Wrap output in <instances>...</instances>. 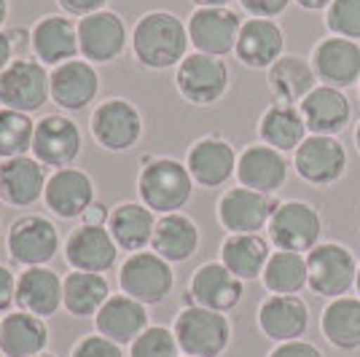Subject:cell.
<instances>
[{"label":"cell","instance_id":"6da1fadb","mask_svg":"<svg viewBox=\"0 0 360 357\" xmlns=\"http://www.w3.org/2000/svg\"><path fill=\"white\" fill-rule=\"evenodd\" d=\"M188 27L172 11H148L137 19L132 30L135 60L148 70H167L186 60Z\"/></svg>","mask_w":360,"mask_h":357},{"label":"cell","instance_id":"7a4b0ae2","mask_svg":"<svg viewBox=\"0 0 360 357\" xmlns=\"http://www.w3.org/2000/svg\"><path fill=\"white\" fill-rule=\"evenodd\" d=\"M137 194L143 199V205L153 209L156 215L180 212L191 202L194 178L188 167L180 164L178 159H167V156L148 159L137 178Z\"/></svg>","mask_w":360,"mask_h":357},{"label":"cell","instance_id":"3957f363","mask_svg":"<svg viewBox=\"0 0 360 357\" xmlns=\"http://www.w3.org/2000/svg\"><path fill=\"white\" fill-rule=\"evenodd\" d=\"M172 333L178 346L188 357H221L231 344V323L224 312L188 304L175 317Z\"/></svg>","mask_w":360,"mask_h":357},{"label":"cell","instance_id":"277c9868","mask_svg":"<svg viewBox=\"0 0 360 357\" xmlns=\"http://www.w3.org/2000/svg\"><path fill=\"white\" fill-rule=\"evenodd\" d=\"M309 268V287L320 298H342L347 296L358 280V261L349 247L339 242H320L307 253Z\"/></svg>","mask_w":360,"mask_h":357},{"label":"cell","instance_id":"5b68a950","mask_svg":"<svg viewBox=\"0 0 360 357\" xmlns=\"http://www.w3.org/2000/svg\"><path fill=\"white\" fill-rule=\"evenodd\" d=\"M266 228H269V242L277 250L307 255L312 247L320 245L323 218H320L315 205L301 202V199H290V202L277 205Z\"/></svg>","mask_w":360,"mask_h":357},{"label":"cell","instance_id":"8992f818","mask_svg":"<svg viewBox=\"0 0 360 357\" xmlns=\"http://www.w3.org/2000/svg\"><path fill=\"white\" fill-rule=\"evenodd\" d=\"M119 285L124 290V296L135 298L146 306L162 304L172 287H175V271L169 266V261H165L162 255L150 253H132L119 271Z\"/></svg>","mask_w":360,"mask_h":357},{"label":"cell","instance_id":"52a82bcc","mask_svg":"<svg viewBox=\"0 0 360 357\" xmlns=\"http://www.w3.org/2000/svg\"><path fill=\"white\" fill-rule=\"evenodd\" d=\"M51 97V75L38 60H14L0 73V105L19 113H35Z\"/></svg>","mask_w":360,"mask_h":357},{"label":"cell","instance_id":"ba28073f","mask_svg":"<svg viewBox=\"0 0 360 357\" xmlns=\"http://www.w3.org/2000/svg\"><path fill=\"white\" fill-rule=\"evenodd\" d=\"M349 156L347 148L339 143V137L328 134H309L293 153V169L304 183L328 188L345 178Z\"/></svg>","mask_w":360,"mask_h":357},{"label":"cell","instance_id":"9c48e42d","mask_svg":"<svg viewBox=\"0 0 360 357\" xmlns=\"http://www.w3.org/2000/svg\"><path fill=\"white\" fill-rule=\"evenodd\" d=\"M175 86L186 103L207 108L224 100V94L229 91V67L221 57L194 51L178 65Z\"/></svg>","mask_w":360,"mask_h":357},{"label":"cell","instance_id":"30bf717a","mask_svg":"<svg viewBox=\"0 0 360 357\" xmlns=\"http://www.w3.org/2000/svg\"><path fill=\"white\" fill-rule=\"evenodd\" d=\"M89 129L100 148L124 153V150L135 148L137 140L143 137V116L129 100L110 97L94 108Z\"/></svg>","mask_w":360,"mask_h":357},{"label":"cell","instance_id":"8fae6325","mask_svg":"<svg viewBox=\"0 0 360 357\" xmlns=\"http://www.w3.org/2000/svg\"><path fill=\"white\" fill-rule=\"evenodd\" d=\"M6 245L11 258L25 268L46 266L60 247V231L44 215H22L8 228Z\"/></svg>","mask_w":360,"mask_h":357},{"label":"cell","instance_id":"7c38bea8","mask_svg":"<svg viewBox=\"0 0 360 357\" xmlns=\"http://www.w3.org/2000/svg\"><path fill=\"white\" fill-rule=\"evenodd\" d=\"M280 202L271 196L258 194L253 188H229L218 199V223L229 234H258L266 228Z\"/></svg>","mask_w":360,"mask_h":357},{"label":"cell","instance_id":"4fadbf2b","mask_svg":"<svg viewBox=\"0 0 360 357\" xmlns=\"http://www.w3.org/2000/svg\"><path fill=\"white\" fill-rule=\"evenodd\" d=\"M242 296H245V283L240 277H234L221 261H210V264H202L191 274L186 298L188 304L226 314L240 306Z\"/></svg>","mask_w":360,"mask_h":357},{"label":"cell","instance_id":"5bb4252c","mask_svg":"<svg viewBox=\"0 0 360 357\" xmlns=\"http://www.w3.org/2000/svg\"><path fill=\"white\" fill-rule=\"evenodd\" d=\"M242 19L231 8H196L188 19V41L199 54L226 57L237 48Z\"/></svg>","mask_w":360,"mask_h":357},{"label":"cell","instance_id":"9a60e30c","mask_svg":"<svg viewBox=\"0 0 360 357\" xmlns=\"http://www.w3.org/2000/svg\"><path fill=\"white\" fill-rule=\"evenodd\" d=\"M119 245L110 237L108 226L81 223L65 242V261L73 271L105 274L116 266Z\"/></svg>","mask_w":360,"mask_h":357},{"label":"cell","instance_id":"2e32d148","mask_svg":"<svg viewBox=\"0 0 360 357\" xmlns=\"http://www.w3.org/2000/svg\"><path fill=\"white\" fill-rule=\"evenodd\" d=\"M312 67L326 86L349 89L360 84V44L328 35L312 48Z\"/></svg>","mask_w":360,"mask_h":357},{"label":"cell","instance_id":"e0dca14e","mask_svg":"<svg viewBox=\"0 0 360 357\" xmlns=\"http://www.w3.org/2000/svg\"><path fill=\"white\" fill-rule=\"evenodd\" d=\"M237 150L224 137H202L188 148L186 167L196 186L221 188L237 175Z\"/></svg>","mask_w":360,"mask_h":357},{"label":"cell","instance_id":"ac0fdd59","mask_svg":"<svg viewBox=\"0 0 360 357\" xmlns=\"http://www.w3.org/2000/svg\"><path fill=\"white\" fill-rule=\"evenodd\" d=\"M81 153V129L68 116H46L35 124L32 156L44 167L65 169Z\"/></svg>","mask_w":360,"mask_h":357},{"label":"cell","instance_id":"d6986e66","mask_svg":"<svg viewBox=\"0 0 360 357\" xmlns=\"http://www.w3.org/2000/svg\"><path fill=\"white\" fill-rule=\"evenodd\" d=\"M288 164L285 153L274 150L271 145H248L237 159V180L242 188H253L258 194H277L288 183Z\"/></svg>","mask_w":360,"mask_h":357},{"label":"cell","instance_id":"ffe728a7","mask_svg":"<svg viewBox=\"0 0 360 357\" xmlns=\"http://www.w3.org/2000/svg\"><path fill=\"white\" fill-rule=\"evenodd\" d=\"M127 46V25L116 11H97L78 22V48L86 62L116 60Z\"/></svg>","mask_w":360,"mask_h":357},{"label":"cell","instance_id":"44dd1931","mask_svg":"<svg viewBox=\"0 0 360 357\" xmlns=\"http://www.w3.org/2000/svg\"><path fill=\"white\" fill-rule=\"evenodd\" d=\"M299 110L309 134L339 137L352 121V103L347 100V94L336 86H326V84L309 91L301 100Z\"/></svg>","mask_w":360,"mask_h":357},{"label":"cell","instance_id":"7402d4cb","mask_svg":"<svg viewBox=\"0 0 360 357\" xmlns=\"http://www.w3.org/2000/svg\"><path fill=\"white\" fill-rule=\"evenodd\" d=\"M285 51V32L274 19H248L242 22L237 38V60L253 70H269Z\"/></svg>","mask_w":360,"mask_h":357},{"label":"cell","instance_id":"603a6c76","mask_svg":"<svg viewBox=\"0 0 360 357\" xmlns=\"http://www.w3.org/2000/svg\"><path fill=\"white\" fill-rule=\"evenodd\" d=\"M44 199L46 207L57 218H65V221L84 218V212L94 205V183L86 172L75 167H65L46 180Z\"/></svg>","mask_w":360,"mask_h":357},{"label":"cell","instance_id":"cb8c5ba5","mask_svg":"<svg viewBox=\"0 0 360 357\" xmlns=\"http://www.w3.org/2000/svg\"><path fill=\"white\" fill-rule=\"evenodd\" d=\"M100 91V75L86 60L62 62L51 70V100L62 110L78 113L94 103Z\"/></svg>","mask_w":360,"mask_h":357},{"label":"cell","instance_id":"d4e9b609","mask_svg":"<svg viewBox=\"0 0 360 357\" xmlns=\"http://www.w3.org/2000/svg\"><path fill=\"white\" fill-rule=\"evenodd\" d=\"M258 327L277 344L296 342L309 330V306L299 296H269L258 306Z\"/></svg>","mask_w":360,"mask_h":357},{"label":"cell","instance_id":"484cf974","mask_svg":"<svg viewBox=\"0 0 360 357\" xmlns=\"http://www.w3.org/2000/svg\"><path fill=\"white\" fill-rule=\"evenodd\" d=\"M46 169L35 156L0 162V199L11 207H30L46 191Z\"/></svg>","mask_w":360,"mask_h":357},{"label":"cell","instance_id":"4316f807","mask_svg":"<svg viewBox=\"0 0 360 357\" xmlns=\"http://www.w3.org/2000/svg\"><path fill=\"white\" fill-rule=\"evenodd\" d=\"M97 333L116 344H132L148 327V306L129 296H110L94 317Z\"/></svg>","mask_w":360,"mask_h":357},{"label":"cell","instance_id":"83f0119b","mask_svg":"<svg viewBox=\"0 0 360 357\" xmlns=\"http://www.w3.org/2000/svg\"><path fill=\"white\" fill-rule=\"evenodd\" d=\"M35 60L44 65H62L81 54L78 48V25L68 16H44L30 32Z\"/></svg>","mask_w":360,"mask_h":357},{"label":"cell","instance_id":"f1b7e54d","mask_svg":"<svg viewBox=\"0 0 360 357\" xmlns=\"http://www.w3.org/2000/svg\"><path fill=\"white\" fill-rule=\"evenodd\" d=\"M16 306L35 317H51L62 306V280L46 266H30L16 277Z\"/></svg>","mask_w":360,"mask_h":357},{"label":"cell","instance_id":"f546056e","mask_svg":"<svg viewBox=\"0 0 360 357\" xmlns=\"http://www.w3.org/2000/svg\"><path fill=\"white\" fill-rule=\"evenodd\" d=\"M49 344V327L44 317L30 312H8L0 323V355L3 357H35L44 355Z\"/></svg>","mask_w":360,"mask_h":357},{"label":"cell","instance_id":"4dcf8cb0","mask_svg":"<svg viewBox=\"0 0 360 357\" xmlns=\"http://www.w3.org/2000/svg\"><path fill=\"white\" fill-rule=\"evenodd\" d=\"M258 137L264 145H271L280 153H296V148L309 137V129L304 124L299 105H269L258 121Z\"/></svg>","mask_w":360,"mask_h":357},{"label":"cell","instance_id":"1f68e13d","mask_svg":"<svg viewBox=\"0 0 360 357\" xmlns=\"http://www.w3.org/2000/svg\"><path fill=\"white\" fill-rule=\"evenodd\" d=\"M269 89L277 97V103L288 105H301V100L309 94L312 89H317L320 78H317L312 60L299 57V54H283L280 60L269 67Z\"/></svg>","mask_w":360,"mask_h":357},{"label":"cell","instance_id":"d6a6232c","mask_svg":"<svg viewBox=\"0 0 360 357\" xmlns=\"http://www.w3.org/2000/svg\"><path fill=\"white\" fill-rule=\"evenodd\" d=\"M150 250L169 264H183L199 250V228L183 212L162 215V218H156Z\"/></svg>","mask_w":360,"mask_h":357},{"label":"cell","instance_id":"836d02e7","mask_svg":"<svg viewBox=\"0 0 360 357\" xmlns=\"http://www.w3.org/2000/svg\"><path fill=\"white\" fill-rule=\"evenodd\" d=\"M269 258V239L261 234H229L221 245V264L242 283L261 280Z\"/></svg>","mask_w":360,"mask_h":357},{"label":"cell","instance_id":"e575fe53","mask_svg":"<svg viewBox=\"0 0 360 357\" xmlns=\"http://www.w3.org/2000/svg\"><path fill=\"white\" fill-rule=\"evenodd\" d=\"M153 228H156V212L146 205L124 202L116 209H110L108 231L124 253H143L153 239Z\"/></svg>","mask_w":360,"mask_h":357},{"label":"cell","instance_id":"d590c367","mask_svg":"<svg viewBox=\"0 0 360 357\" xmlns=\"http://www.w3.org/2000/svg\"><path fill=\"white\" fill-rule=\"evenodd\" d=\"M320 330L326 342L342 352L360 349V298L342 296L328 301L320 317Z\"/></svg>","mask_w":360,"mask_h":357},{"label":"cell","instance_id":"8d00e7d4","mask_svg":"<svg viewBox=\"0 0 360 357\" xmlns=\"http://www.w3.org/2000/svg\"><path fill=\"white\" fill-rule=\"evenodd\" d=\"M110 298V285L103 274L89 271H70L62 280V306L73 317H97Z\"/></svg>","mask_w":360,"mask_h":357},{"label":"cell","instance_id":"74e56055","mask_svg":"<svg viewBox=\"0 0 360 357\" xmlns=\"http://www.w3.org/2000/svg\"><path fill=\"white\" fill-rule=\"evenodd\" d=\"M261 283L271 296H299L309 285V268H307V255L277 250L271 253L269 264L261 274Z\"/></svg>","mask_w":360,"mask_h":357},{"label":"cell","instance_id":"f35d334b","mask_svg":"<svg viewBox=\"0 0 360 357\" xmlns=\"http://www.w3.org/2000/svg\"><path fill=\"white\" fill-rule=\"evenodd\" d=\"M32 134L35 121L27 113L0 108V159L27 156V150H32Z\"/></svg>","mask_w":360,"mask_h":357},{"label":"cell","instance_id":"ab89813d","mask_svg":"<svg viewBox=\"0 0 360 357\" xmlns=\"http://www.w3.org/2000/svg\"><path fill=\"white\" fill-rule=\"evenodd\" d=\"M175 333L165 325H148L129 344V357H180Z\"/></svg>","mask_w":360,"mask_h":357},{"label":"cell","instance_id":"60d3db41","mask_svg":"<svg viewBox=\"0 0 360 357\" xmlns=\"http://www.w3.org/2000/svg\"><path fill=\"white\" fill-rule=\"evenodd\" d=\"M326 27L336 38L360 44V0H333L326 8Z\"/></svg>","mask_w":360,"mask_h":357},{"label":"cell","instance_id":"b9f144b4","mask_svg":"<svg viewBox=\"0 0 360 357\" xmlns=\"http://www.w3.org/2000/svg\"><path fill=\"white\" fill-rule=\"evenodd\" d=\"M73 357H124L121 355V344L110 342L105 336H84L81 342L73 346Z\"/></svg>","mask_w":360,"mask_h":357},{"label":"cell","instance_id":"7bdbcfd3","mask_svg":"<svg viewBox=\"0 0 360 357\" xmlns=\"http://www.w3.org/2000/svg\"><path fill=\"white\" fill-rule=\"evenodd\" d=\"M240 6L253 19H274V16L285 14L290 0H240Z\"/></svg>","mask_w":360,"mask_h":357},{"label":"cell","instance_id":"ee69618b","mask_svg":"<svg viewBox=\"0 0 360 357\" xmlns=\"http://www.w3.org/2000/svg\"><path fill=\"white\" fill-rule=\"evenodd\" d=\"M269 357H326V355L317 349L315 344L296 339V342L277 344V346H274V349L269 352Z\"/></svg>","mask_w":360,"mask_h":357},{"label":"cell","instance_id":"f6af8a7d","mask_svg":"<svg viewBox=\"0 0 360 357\" xmlns=\"http://www.w3.org/2000/svg\"><path fill=\"white\" fill-rule=\"evenodd\" d=\"M11 304H16V277L11 268L0 264V314L8 312Z\"/></svg>","mask_w":360,"mask_h":357},{"label":"cell","instance_id":"bcb514c9","mask_svg":"<svg viewBox=\"0 0 360 357\" xmlns=\"http://www.w3.org/2000/svg\"><path fill=\"white\" fill-rule=\"evenodd\" d=\"M62 6V11H68V14L73 16H89V14H97V11H103V6H105L108 0H57Z\"/></svg>","mask_w":360,"mask_h":357},{"label":"cell","instance_id":"7dc6e473","mask_svg":"<svg viewBox=\"0 0 360 357\" xmlns=\"http://www.w3.org/2000/svg\"><path fill=\"white\" fill-rule=\"evenodd\" d=\"M108 218H110V209L105 207V205H100V202H94L86 212H84V223L86 226H108Z\"/></svg>","mask_w":360,"mask_h":357},{"label":"cell","instance_id":"c3c4849f","mask_svg":"<svg viewBox=\"0 0 360 357\" xmlns=\"http://www.w3.org/2000/svg\"><path fill=\"white\" fill-rule=\"evenodd\" d=\"M14 62V46H11V38L8 32L0 30V73Z\"/></svg>","mask_w":360,"mask_h":357},{"label":"cell","instance_id":"681fc988","mask_svg":"<svg viewBox=\"0 0 360 357\" xmlns=\"http://www.w3.org/2000/svg\"><path fill=\"white\" fill-rule=\"evenodd\" d=\"M293 3L304 11H326L333 0H293Z\"/></svg>","mask_w":360,"mask_h":357},{"label":"cell","instance_id":"f907efd6","mask_svg":"<svg viewBox=\"0 0 360 357\" xmlns=\"http://www.w3.org/2000/svg\"><path fill=\"white\" fill-rule=\"evenodd\" d=\"M196 3V8H229L231 0H191Z\"/></svg>","mask_w":360,"mask_h":357},{"label":"cell","instance_id":"816d5d0a","mask_svg":"<svg viewBox=\"0 0 360 357\" xmlns=\"http://www.w3.org/2000/svg\"><path fill=\"white\" fill-rule=\"evenodd\" d=\"M8 38H11V46H14V48H19V46L27 44L25 38H30V32H25V30H19V27H16V30H8Z\"/></svg>","mask_w":360,"mask_h":357},{"label":"cell","instance_id":"f5cc1de1","mask_svg":"<svg viewBox=\"0 0 360 357\" xmlns=\"http://www.w3.org/2000/svg\"><path fill=\"white\" fill-rule=\"evenodd\" d=\"M8 19V0H0V25Z\"/></svg>","mask_w":360,"mask_h":357},{"label":"cell","instance_id":"db71d44e","mask_svg":"<svg viewBox=\"0 0 360 357\" xmlns=\"http://www.w3.org/2000/svg\"><path fill=\"white\" fill-rule=\"evenodd\" d=\"M355 145H358V153H360V121L358 126H355Z\"/></svg>","mask_w":360,"mask_h":357},{"label":"cell","instance_id":"11a10c76","mask_svg":"<svg viewBox=\"0 0 360 357\" xmlns=\"http://www.w3.org/2000/svg\"><path fill=\"white\" fill-rule=\"evenodd\" d=\"M355 290H358V298H360V264H358V280H355Z\"/></svg>","mask_w":360,"mask_h":357},{"label":"cell","instance_id":"9f6ffc18","mask_svg":"<svg viewBox=\"0 0 360 357\" xmlns=\"http://www.w3.org/2000/svg\"><path fill=\"white\" fill-rule=\"evenodd\" d=\"M35 357H54V355H46V352H44V355H35Z\"/></svg>","mask_w":360,"mask_h":357},{"label":"cell","instance_id":"6f0895ef","mask_svg":"<svg viewBox=\"0 0 360 357\" xmlns=\"http://www.w3.org/2000/svg\"><path fill=\"white\" fill-rule=\"evenodd\" d=\"M358 94H360V84H358Z\"/></svg>","mask_w":360,"mask_h":357},{"label":"cell","instance_id":"680465c9","mask_svg":"<svg viewBox=\"0 0 360 357\" xmlns=\"http://www.w3.org/2000/svg\"><path fill=\"white\" fill-rule=\"evenodd\" d=\"M183 357H188V355H183Z\"/></svg>","mask_w":360,"mask_h":357},{"label":"cell","instance_id":"91938a15","mask_svg":"<svg viewBox=\"0 0 360 357\" xmlns=\"http://www.w3.org/2000/svg\"><path fill=\"white\" fill-rule=\"evenodd\" d=\"M0 323H3V320H0Z\"/></svg>","mask_w":360,"mask_h":357},{"label":"cell","instance_id":"94428289","mask_svg":"<svg viewBox=\"0 0 360 357\" xmlns=\"http://www.w3.org/2000/svg\"><path fill=\"white\" fill-rule=\"evenodd\" d=\"M0 357H3V355H0Z\"/></svg>","mask_w":360,"mask_h":357}]
</instances>
